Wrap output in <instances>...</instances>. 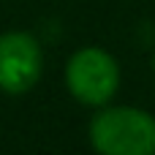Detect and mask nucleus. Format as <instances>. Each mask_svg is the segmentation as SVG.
I'll return each instance as SVG.
<instances>
[{
    "mask_svg": "<svg viewBox=\"0 0 155 155\" xmlns=\"http://www.w3.org/2000/svg\"><path fill=\"white\" fill-rule=\"evenodd\" d=\"M90 144L101 155H153L155 117L139 106H101L90 120Z\"/></svg>",
    "mask_w": 155,
    "mask_h": 155,
    "instance_id": "nucleus-1",
    "label": "nucleus"
},
{
    "mask_svg": "<svg viewBox=\"0 0 155 155\" xmlns=\"http://www.w3.org/2000/svg\"><path fill=\"white\" fill-rule=\"evenodd\" d=\"M68 93L84 106H106L120 90V65L101 46H84L65 65Z\"/></svg>",
    "mask_w": 155,
    "mask_h": 155,
    "instance_id": "nucleus-2",
    "label": "nucleus"
},
{
    "mask_svg": "<svg viewBox=\"0 0 155 155\" xmlns=\"http://www.w3.org/2000/svg\"><path fill=\"white\" fill-rule=\"evenodd\" d=\"M44 71L41 44L22 30L0 35V90L5 95H22L35 87Z\"/></svg>",
    "mask_w": 155,
    "mask_h": 155,
    "instance_id": "nucleus-3",
    "label": "nucleus"
},
{
    "mask_svg": "<svg viewBox=\"0 0 155 155\" xmlns=\"http://www.w3.org/2000/svg\"><path fill=\"white\" fill-rule=\"evenodd\" d=\"M153 71H155V60H153Z\"/></svg>",
    "mask_w": 155,
    "mask_h": 155,
    "instance_id": "nucleus-4",
    "label": "nucleus"
}]
</instances>
